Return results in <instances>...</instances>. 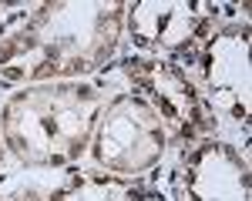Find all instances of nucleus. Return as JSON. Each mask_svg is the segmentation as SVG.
Returning <instances> with one entry per match:
<instances>
[{"label": "nucleus", "instance_id": "obj_6", "mask_svg": "<svg viewBox=\"0 0 252 201\" xmlns=\"http://www.w3.org/2000/svg\"><path fill=\"white\" fill-rule=\"evenodd\" d=\"M125 27L138 47L158 54H192L215 27V3L205 0H135L125 3Z\"/></svg>", "mask_w": 252, "mask_h": 201}, {"label": "nucleus", "instance_id": "obj_9", "mask_svg": "<svg viewBox=\"0 0 252 201\" xmlns=\"http://www.w3.org/2000/svg\"><path fill=\"white\" fill-rule=\"evenodd\" d=\"M7 201H44V195H40L37 188H20L14 198H7Z\"/></svg>", "mask_w": 252, "mask_h": 201}, {"label": "nucleus", "instance_id": "obj_5", "mask_svg": "<svg viewBox=\"0 0 252 201\" xmlns=\"http://www.w3.org/2000/svg\"><path fill=\"white\" fill-rule=\"evenodd\" d=\"M252 30L246 20L212 27L198 47V71L212 104L232 121H249L252 114V67H249Z\"/></svg>", "mask_w": 252, "mask_h": 201}, {"label": "nucleus", "instance_id": "obj_4", "mask_svg": "<svg viewBox=\"0 0 252 201\" xmlns=\"http://www.w3.org/2000/svg\"><path fill=\"white\" fill-rule=\"evenodd\" d=\"M125 74L135 84V94H141L158 111L175 144L195 148L202 141L209 131V107L182 64L165 57H131L125 64Z\"/></svg>", "mask_w": 252, "mask_h": 201}, {"label": "nucleus", "instance_id": "obj_8", "mask_svg": "<svg viewBox=\"0 0 252 201\" xmlns=\"http://www.w3.org/2000/svg\"><path fill=\"white\" fill-rule=\"evenodd\" d=\"M44 201H145V191L131 178L81 171L71 175L61 188H54Z\"/></svg>", "mask_w": 252, "mask_h": 201}, {"label": "nucleus", "instance_id": "obj_10", "mask_svg": "<svg viewBox=\"0 0 252 201\" xmlns=\"http://www.w3.org/2000/svg\"><path fill=\"white\" fill-rule=\"evenodd\" d=\"M3 154H7V148H3V141H0V168H3Z\"/></svg>", "mask_w": 252, "mask_h": 201}, {"label": "nucleus", "instance_id": "obj_3", "mask_svg": "<svg viewBox=\"0 0 252 201\" xmlns=\"http://www.w3.org/2000/svg\"><path fill=\"white\" fill-rule=\"evenodd\" d=\"M91 158L118 178H141L161 164L168 151V131L158 111L135 91L104 100L91 134Z\"/></svg>", "mask_w": 252, "mask_h": 201}, {"label": "nucleus", "instance_id": "obj_2", "mask_svg": "<svg viewBox=\"0 0 252 201\" xmlns=\"http://www.w3.org/2000/svg\"><path fill=\"white\" fill-rule=\"evenodd\" d=\"M101 107L97 84H31L0 107V141L27 168H67L88 151Z\"/></svg>", "mask_w": 252, "mask_h": 201}, {"label": "nucleus", "instance_id": "obj_1", "mask_svg": "<svg viewBox=\"0 0 252 201\" xmlns=\"http://www.w3.org/2000/svg\"><path fill=\"white\" fill-rule=\"evenodd\" d=\"M125 30V3L51 0L0 37V84L81 80L115 57Z\"/></svg>", "mask_w": 252, "mask_h": 201}, {"label": "nucleus", "instance_id": "obj_7", "mask_svg": "<svg viewBox=\"0 0 252 201\" xmlns=\"http://www.w3.org/2000/svg\"><path fill=\"white\" fill-rule=\"evenodd\" d=\"M185 201H252L249 161L225 141H198L182 164Z\"/></svg>", "mask_w": 252, "mask_h": 201}]
</instances>
